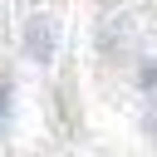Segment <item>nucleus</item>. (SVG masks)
Instances as JSON below:
<instances>
[{
	"label": "nucleus",
	"mask_w": 157,
	"mask_h": 157,
	"mask_svg": "<svg viewBox=\"0 0 157 157\" xmlns=\"http://www.w3.org/2000/svg\"><path fill=\"white\" fill-rule=\"evenodd\" d=\"M29 59H39V64L49 59V25H39V20L29 25Z\"/></svg>",
	"instance_id": "1"
},
{
	"label": "nucleus",
	"mask_w": 157,
	"mask_h": 157,
	"mask_svg": "<svg viewBox=\"0 0 157 157\" xmlns=\"http://www.w3.org/2000/svg\"><path fill=\"white\" fill-rule=\"evenodd\" d=\"M0 118H5V88H0Z\"/></svg>",
	"instance_id": "2"
}]
</instances>
